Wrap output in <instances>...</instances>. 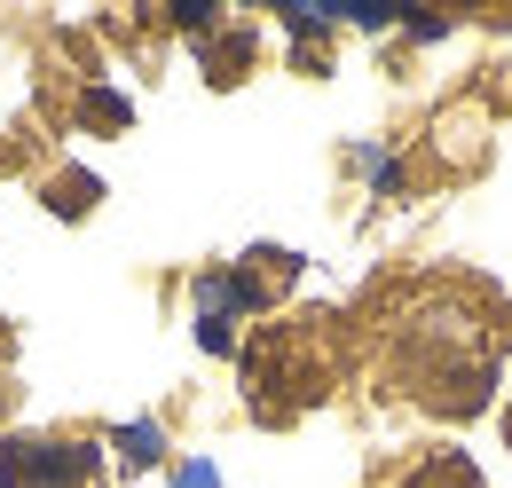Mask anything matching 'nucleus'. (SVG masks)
Wrapping results in <instances>:
<instances>
[{
  "label": "nucleus",
  "instance_id": "nucleus-1",
  "mask_svg": "<svg viewBox=\"0 0 512 488\" xmlns=\"http://www.w3.org/2000/svg\"><path fill=\"white\" fill-rule=\"evenodd\" d=\"M505 347H512V307L489 284L442 276V284H418L410 300L386 315L379 378L402 402L434 410V418H473L497 394Z\"/></svg>",
  "mask_w": 512,
  "mask_h": 488
},
{
  "label": "nucleus",
  "instance_id": "nucleus-4",
  "mask_svg": "<svg viewBox=\"0 0 512 488\" xmlns=\"http://www.w3.org/2000/svg\"><path fill=\"white\" fill-rule=\"evenodd\" d=\"M394 488H481V465H473L465 449H434V457H418Z\"/></svg>",
  "mask_w": 512,
  "mask_h": 488
},
{
  "label": "nucleus",
  "instance_id": "nucleus-5",
  "mask_svg": "<svg viewBox=\"0 0 512 488\" xmlns=\"http://www.w3.org/2000/svg\"><path fill=\"white\" fill-rule=\"evenodd\" d=\"M119 441H127V457H134V465H158V433H150V426H127Z\"/></svg>",
  "mask_w": 512,
  "mask_h": 488
},
{
  "label": "nucleus",
  "instance_id": "nucleus-2",
  "mask_svg": "<svg viewBox=\"0 0 512 488\" xmlns=\"http://www.w3.org/2000/svg\"><path fill=\"white\" fill-rule=\"evenodd\" d=\"M292 276H300L292 252H245L237 268L205 276V284H197V339H205L213 355H229L237 323H245L253 307H268V300H276V284H292Z\"/></svg>",
  "mask_w": 512,
  "mask_h": 488
},
{
  "label": "nucleus",
  "instance_id": "nucleus-3",
  "mask_svg": "<svg viewBox=\"0 0 512 488\" xmlns=\"http://www.w3.org/2000/svg\"><path fill=\"white\" fill-rule=\"evenodd\" d=\"M103 465L95 441H64V433H8L0 441V488H87Z\"/></svg>",
  "mask_w": 512,
  "mask_h": 488
},
{
  "label": "nucleus",
  "instance_id": "nucleus-6",
  "mask_svg": "<svg viewBox=\"0 0 512 488\" xmlns=\"http://www.w3.org/2000/svg\"><path fill=\"white\" fill-rule=\"evenodd\" d=\"M505 441H512V402H505Z\"/></svg>",
  "mask_w": 512,
  "mask_h": 488
}]
</instances>
